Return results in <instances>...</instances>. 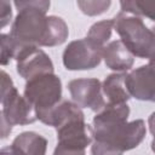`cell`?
I'll return each mask as SVG.
<instances>
[{"label":"cell","instance_id":"1","mask_svg":"<svg viewBox=\"0 0 155 155\" xmlns=\"http://www.w3.org/2000/svg\"><path fill=\"white\" fill-rule=\"evenodd\" d=\"M130 107L126 104H107L97 111L92 120L93 140L91 155H124L137 148L147 134L142 119L127 121Z\"/></svg>","mask_w":155,"mask_h":155},{"label":"cell","instance_id":"2","mask_svg":"<svg viewBox=\"0 0 155 155\" xmlns=\"http://www.w3.org/2000/svg\"><path fill=\"white\" fill-rule=\"evenodd\" d=\"M13 5L18 13L13 19L10 34L24 45L44 46L48 29L46 13L51 5L50 1H15Z\"/></svg>","mask_w":155,"mask_h":155},{"label":"cell","instance_id":"3","mask_svg":"<svg viewBox=\"0 0 155 155\" xmlns=\"http://www.w3.org/2000/svg\"><path fill=\"white\" fill-rule=\"evenodd\" d=\"M113 29L119 34L120 41L133 57L153 61L155 35L142 18L120 11L113 18Z\"/></svg>","mask_w":155,"mask_h":155},{"label":"cell","instance_id":"4","mask_svg":"<svg viewBox=\"0 0 155 155\" xmlns=\"http://www.w3.org/2000/svg\"><path fill=\"white\" fill-rule=\"evenodd\" d=\"M23 97L34 107L35 114L45 111L62 101V81L54 73L27 80Z\"/></svg>","mask_w":155,"mask_h":155},{"label":"cell","instance_id":"5","mask_svg":"<svg viewBox=\"0 0 155 155\" xmlns=\"http://www.w3.org/2000/svg\"><path fill=\"white\" fill-rule=\"evenodd\" d=\"M103 48L90 40L79 39L68 44L63 51L62 62L68 70H90L99 65Z\"/></svg>","mask_w":155,"mask_h":155},{"label":"cell","instance_id":"6","mask_svg":"<svg viewBox=\"0 0 155 155\" xmlns=\"http://www.w3.org/2000/svg\"><path fill=\"white\" fill-rule=\"evenodd\" d=\"M16 62L17 73L24 80H30L44 74H51L54 70L50 56L38 46L33 45H25L18 53Z\"/></svg>","mask_w":155,"mask_h":155},{"label":"cell","instance_id":"7","mask_svg":"<svg viewBox=\"0 0 155 155\" xmlns=\"http://www.w3.org/2000/svg\"><path fill=\"white\" fill-rule=\"evenodd\" d=\"M68 90L74 103L80 108L99 111L105 105L102 94V82L98 79H74L68 82Z\"/></svg>","mask_w":155,"mask_h":155},{"label":"cell","instance_id":"8","mask_svg":"<svg viewBox=\"0 0 155 155\" xmlns=\"http://www.w3.org/2000/svg\"><path fill=\"white\" fill-rule=\"evenodd\" d=\"M57 144L75 149H86L93 140L92 126L85 122V117H75L56 127Z\"/></svg>","mask_w":155,"mask_h":155},{"label":"cell","instance_id":"9","mask_svg":"<svg viewBox=\"0 0 155 155\" xmlns=\"http://www.w3.org/2000/svg\"><path fill=\"white\" fill-rule=\"evenodd\" d=\"M126 87L130 97L138 101L154 102L155 99V82H154V65L150 61L145 65H140L126 73Z\"/></svg>","mask_w":155,"mask_h":155},{"label":"cell","instance_id":"10","mask_svg":"<svg viewBox=\"0 0 155 155\" xmlns=\"http://www.w3.org/2000/svg\"><path fill=\"white\" fill-rule=\"evenodd\" d=\"M2 114L11 126H24L35 122L36 114L34 107L19 94L17 88H15L4 101Z\"/></svg>","mask_w":155,"mask_h":155},{"label":"cell","instance_id":"11","mask_svg":"<svg viewBox=\"0 0 155 155\" xmlns=\"http://www.w3.org/2000/svg\"><path fill=\"white\" fill-rule=\"evenodd\" d=\"M75 117H85L80 107H78L74 102L70 101H61L52 108L40 111L36 114V119L40 120L42 124L52 127H58L68 120Z\"/></svg>","mask_w":155,"mask_h":155},{"label":"cell","instance_id":"12","mask_svg":"<svg viewBox=\"0 0 155 155\" xmlns=\"http://www.w3.org/2000/svg\"><path fill=\"white\" fill-rule=\"evenodd\" d=\"M102 58L107 68L115 71H127L134 63V57L120 40L107 44L102 51Z\"/></svg>","mask_w":155,"mask_h":155},{"label":"cell","instance_id":"13","mask_svg":"<svg viewBox=\"0 0 155 155\" xmlns=\"http://www.w3.org/2000/svg\"><path fill=\"white\" fill-rule=\"evenodd\" d=\"M126 73L109 74L102 82V94L107 104H126L131 98L126 87Z\"/></svg>","mask_w":155,"mask_h":155},{"label":"cell","instance_id":"14","mask_svg":"<svg viewBox=\"0 0 155 155\" xmlns=\"http://www.w3.org/2000/svg\"><path fill=\"white\" fill-rule=\"evenodd\" d=\"M11 145L19 155H46L47 139L36 132L25 131L16 136Z\"/></svg>","mask_w":155,"mask_h":155},{"label":"cell","instance_id":"15","mask_svg":"<svg viewBox=\"0 0 155 155\" xmlns=\"http://www.w3.org/2000/svg\"><path fill=\"white\" fill-rule=\"evenodd\" d=\"M69 35V28L65 21L58 16H48V29L45 40V47H53L65 42Z\"/></svg>","mask_w":155,"mask_h":155},{"label":"cell","instance_id":"16","mask_svg":"<svg viewBox=\"0 0 155 155\" xmlns=\"http://www.w3.org/2000/svg\"><path fill=\"white\" fill-rule=\"evenodd\" d=\"M24 46L11 34L0 33V65L10 64L11 59H16Z\"/></svg>","mask_w":155,"mask_h":155},{"label":"cell","instance_id":"17","mask_svg":"<svg viewBox=\"0 0 155 155\" xmlns=\"http://www.w3.org/2000/svg\"><path fill=\"white\" fill-rule=\"evenodd\" d=\"M113 25H114L113 19H104V21L96 22L90 27L86 39L90 40L96 46L103 48L111 36Z\"/></svg>","mask_w":155,"mask_h":155},{"label":"cell","instance_id":"18","mask_svg":"<svg viewBox=\"0 0 155 155\" xmlns=\"http://www.w3.org/2000/svg\"><path fill=\"white\" fill-rule=\"evenodd\" d=\"M121 12L128 13L136 17H147L150 21H154V11H155V2L154 1H120Z\"/></svg>","mask_w":155,"mask_h":155},{"label":"cell","instance_id":"19","mask_svg":"<svg viewBox=\"0 0 155 155\" xmlns=\"http://www.w3.org/2000/svg\"><path fill=\"white\" fill-rule=\"evenodd\" d=\"M80 11L87 16H99L108 11L111 5L109 0H79L76 2Z\"/></svg>","mask_w":155,"mask_h":155},{"label":"cell","instance_id":"20","mask_svg":"<svg viewBox=\"0 0 155 155\" xmlns=\"http://www.w3.org/2000/svg\"><path fill=\"white\" fill-rule=\"evenodd\" d=\"M15 84L11 76L2 69H0V103H4L6 97L15 90Z\"/></svg>","mask_w":155,"mask_h":155},{"label":"cell","instance_id":"21","mask_svg":"<svg viewBox=\"0 0 155 155\" xmlns=\"http://www.w3.org/2000/svg\"><path fill=\"white\" fill-rule=\"evenodd\" d=\"M12 19V5L10 1L0 0V29L10 24Z\"/></svg>","mask_w":155,"mask_h":155},{"label":"cell","instance_id":"22","mask_svg":"<svg viewBox=\"0 0 155 155\" xmlns=\"http://www.w3.org/2000/svg\"><path fill=\"white\" fill-rule=\"evenodd\" d=\"M52 155H86V151L85 149H75L57 144Z\"/></svg>","mask_w":155,"mask_h":155},{"label":"cell","instance_id":"23","mask_svg":"<svg viewBox=\"0 0 155 155\" xmlns=\"http://www.w3.org/2000/svg\"><path fill=\"white\" fill-rule=\"evenodd\" d=\"M12 132V126L5 119L2 110H0V139H6Z\"/></svg>","mask_w":155,"mask_h":155},{"label":"cell","instance_id":"24","mask_svg":"<svg viewBox=\"0 0 155 155\" xmlns=\"http://www.w3.org/2000/svg\"><path fill=\"white\" fill-rule=\"evenodd\" d=\"M0 155H19V154L17 153V150L12 145H8V147L0 149Z\"/></svg>","mask_w":155,"mask_h":155}]
</instances>
